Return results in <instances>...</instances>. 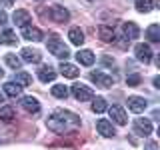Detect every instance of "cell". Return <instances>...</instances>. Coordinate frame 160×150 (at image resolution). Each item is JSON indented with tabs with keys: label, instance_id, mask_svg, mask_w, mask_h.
<instances>
[{
	"label": "cell",
	"instance_id": "obj_1",
	"mask_svg": "<svg viewBox=\"0 0 160 150\" xmlns=\"http://www.w3.org/2000/svg\"><path fill=\"white\" fill-rule=\"evenodd\" d=\"M46 126L54 134H68L80 128V116L68 110H56L46 118Z\"/></svg>",
	"mask_w": 160,
	"mask_h": 150
},
{
	"label": "cell",
	"instance_id": "obj_2",
	"mask_svg": "<svg viewBox=\"0 0 160 150\" xmlns=\"http://www.w3.org/2000/svg\"><path fill=\"white\" fill-rule=\"evenodd\" d=\"M46 46H48V52L50 54H54V56H58V58H62V62L70 56V50L68 46L62 42V40L58 38V34H50L48 36V42H46Z\"/></svg>",
	"mask_w": 160,
	"mask_h": 150
},
{
	"label": "cell",
	"instance_id": "obj_3",
	"mask_svg": "<svg viewBox=\"0 0 160 150\" xmlns=\"http://www.w3.org/2000/svg\"><path fill=\"white\" fill-rule=\"evenodd\" d=\"M72 96L80 100V102H86V100L94 98V90L82 82H76V84H72Z\"/></svg>",
	"mask_w": 160,
	"mask_h": 150
},
{
	"label": "cell",
	"instance_id": "obj_4",
	"mask_svg": "<svg viewBox=\"0 0 160 150\" xmlns=\"http://www.w3.org/2000/svg\"><path fill=\"white\" fill-rule=\"evenodd\" d=\"M48 18L52 20V22H68L70 12L64 6H60V4H54V6H50V10H48Z\"/></svg>",
	"mask_w": 160,
	"mask_h": 150
},
{
	"label": "cell",
	"instance_id": "obj_5",
	"mask_svg": "<svg viewBox=\"0 0 160 150\" xmlns=\"http://www.w3.org/2000/svg\"><path fill=\"white\" fill-rule=\"evenodd\" d=\"M90 80H92L96 86H100V88H112V84H114V78L108 76V74H104V72H100V70L90 74Z\"/></svg>",
	"mask_w": 160,
	"mask_h": 150
},
{
	"label": "cell",
	"instance_id": "obj_6",
	"mask_svg": "<svg viewBox=\"0 0 160 150\" xmlns=\"http://www.w3.org/2000/svg\"><path fill=\"white\" fill-rule=\"evenodd\" d=\"M134 132L138 134V136H150L152 134V122H150L148 118H136L134 120Z\"/></svg>",
	"mask_w": 160,
	"mask_h": 150
},
{
	"label": "cell",
	"instance_id": "obj_7",
	"mask_svg": "<svg viewBox=\"0 0 160 150\" xmlns=\"http://www.w3.org/2000/svg\"><path fill=\"white\" fill-rule=\"evenodd\" d=\"M134 54H136V60H140V62H144V64H148L150 60H152V56H154L152 48H150L148 44H136Z\"/></svg>",
	"mask_w": 160,
	"mask_h": 150
},
{
	"label": "cell",
	"instance_id": "obj_8",
	"mask_svg": "<svg viewBox=\"0 0 160 150\" xmlns=\"http://www.w3.org/2000/svg\"><path fill=\"white\" fill-rule=\"evenodd\" d=\"M108 114H110V118H112L116 124H120V126H124V124L128 122V116H126V112H124V108L118 106V104L110 106L108 108Z\"/></svg>",
	"mask_w": 160,
	"mask_h": 150
},
{
	"label": "cell",
	"instance_id": "obj_9",
	"mask_svg": "<svg viewBox=\"0 0 160 150\" xmlns=\"http://www.w3.org/2000/svg\"><path fill=\"white\" fill-rule=\"evenodd\" d=\"M22 38H26V40H32V42H40V40L44 38V34H42V30L36 28V26H24L22 28Z\"/></svg>",
	"mask_w": 160,
	"mask_h": 150
},
{
	"label": "cell",
	"instance_id": "obj_10",
	"mask_svg": "<svg viewBox=\"0 0 160 150\" xmlns=\"http://www.w3.org/2000/svg\"><path fill=\"white\" fill-rule=\"evenodd\" d=\"M96 130L102 134V136H106V138H112L114 134H116V130H114L112 122H110V120H106V118H100L98 122H96Z\"/></svg>",
	"mask_w": 160,
	"mask_h": 150
},
{
	"label": "cell",
	"instance_id": "obj_11",
	"mask_svg": "<svg viewBox=\"0 0 160 150\" xmlns=\"http://www.w3.org/2000/svg\"><path fill=\"white\" fill-rule=\"evenodd\" d=\"M20 106L26 110V112H30V114H38L40 112V102L34 96H24L22 100H20Z\"/></svg>",
	"mask_w": 160,
	"mask_h": 150
},
{
	"label": "cell",
	"instance_id": "obj_12",
	"mask_svg": "<svg viewBox=\"0 0 160 150\" xmlns=\"http://www.w3.org/2000/svg\"><path fill=\"white\" fill-rule=\"evenodd\" d=\"M146 106H148V102H146L142 96H130V98H128V108L132 110V112H136V114L144 112V110H146Z\"/></svg>",
	"mask_w": 160,
	"mask_h": 150
},
{
	"label": "cell",
	"instance_id": "obj_13",
	"mask_svg": "<svg viewBox=\"0 0 160 150\" xmlns=\"http://www.w3.org/2000/svg\"><path fill=\"white\" fill-rule=\"evenodd\" d=\"M12 20H14V24H16V26L24 28V26H28V22L32 20V16H30L28 10H16V12L12 14Z\"/></svg>",
	"mask_w": 160,
	"mask_h": 150
},
{
	"label": "cell",
	"instance_id": "obj_14",
	"mask_svg": "<svg viewBox=\"0 0 160 150\" xmlns=\"http://www.w3.org/2000/svg\"><path fill=\"white\" fill-rule=\"evenodd\" d=\"M22 58L20 60H24V62H30V64H36L42 60V54L38 52V50H34V48H22Z\"/></svg>",
	"mask_w": 160,
	"mask_h": 150
},
{
	"label": "cell",
	"instance_id": "obj_15",
	"mask_svg": "<svg viewBox=\"0 0 160 150\" xmlns=\"http://www.w3.org/2000/svg\"><path fill=\"white\" fill-rule=\"evenodd\" d=\"M60 74H62V76H66V78H76L78 74H80V70L74 66V64L62 62V64H60Z\"/></svg>",
	"mask_w": 160,
	"mask_h": 150
},
{
	"label": "cell",
	"instance_id": "obj_16",
	"mask_svg": "<svg viewBox=\"0 0 160 150\" xmlns=\"http://www.w3.org/2000/svg\"><path fill=\"white\" fill-rule=\"evenodd\" d=\"M38 78L42 80V82H52V80L56 78V70L52 66H42L38 70Z\"/></svg>",
	"mask_w": 160,
	"mask_h": 150
},
{
	"label": "cell",
	"instance_id": "obj_17",
	"mask_svg": "<svg viewBox=\"0 0 160 150\" xmlns=\"http://www.w3.org/2000/svg\"><path fill=\"white\" fill-rule=\"evenodd\" d=\"M76 58H78L80 64H84V66H92V64H94V54H92V50H78Z\"/></svg>",
	"mask_w": 160,
	"mask_h": 150
},
{
	"label": "cell",
	"instance_id": "obj_18",
	"mask_svg": "<svg viewBox=\"0 0 160 150\" xmlns=\"http://www.w3.org/2000/svg\"><path fill=\"white\" fill-rule=\"evenodd\" d=\"M68 38H70V42H72L74 46H80V44L84 42V32H82L80 28L74 26V28L68 30Z\"/></svg>",
	"mask_w": 160,
	"mask_h": 150
},
{
	"label": "cell",
	"instance_id": "obj_19",
	"mask_svg": "<svg viewBox=\"0 0 160 150\" xmlns=\"http://www.w3.org/2000/svg\"><path fill=\"white\" fill-rule=\"evenodd\" d=\"M4 92H6V96H10V98H16V96L22 94V86L16 84V82H6L4 84Z\"/></svg>",
	"mask_w": 160,
	"mask_h": 150
},
{
	"label": "cell",
	"instance_id": "obj_20",
	"mask_svg": "<svg viewBox=\"0 0 160 150\" xmlns=\"http://www.w3.org/2000/svg\"><path fill=\"white\" fill-rule=\"evenodd\" d=\"M16 42H18V38L14 30H2L0 32V44H16Z\"/></svg>",
	"mask_w": 160,
	"mask_h": 150
},
{
	"label": "cell",
	"instance_id": "obj_21",
	"mask_svg": "<svg viewBox=\"0 0 160 150\" xmlns=\"http://www.w3.org/2000/svg\"><path fill=\"white\" fill-rule=\"evenodd\" d=\"M138 34H140V30H138V26L134 22H126V24H124V36H126V40L138 38Z\"/></svg>",
	"mask_w": 160,
	"mask_h": 150
},
{
	"label": "cell",
	"instance_id": "obj_22",
	"mask_svg": "<svg viewBox=\"0 0 160 150\" xmlns=\"http://www.w3.org/2000/svg\"><path fill=\"white\" fill-rule=\"evenodd\" d=\"M98 36H100L102 42H112V40H114V30H112V26H100L98 28Z\"/></svg>",
	"mask_w": 160,
	"mask_h": 150
},
{
	"label": "cell",
	"instance_id": "obj_23",
	"mask_svg": "<svg viewBox=\"0 0 160 150\" xmlns=\"http://www.w3.org/2000/svg\"><path fill=\"white\" fill-rule=\"evenodd\" d=\"M16 118V112H14L12 106H0V120L4 122H10V120Z\"/></svg>",
	"mask_w": 160,
	"mask_h": 150
},
{
	"label": "cell",
	"instance_id": "obj_24",
	"mask_svg": "<svg viewBox=\"0 0 160 150\" xmlns=\"http://www.w3.org/2000/svg\"><path fill=\"white\" fill-rule=\"evenodd\" d=\"M146 38L150 40V42H158V40H160V26H158V24H150V26H148Z\"/></svg>",
	"mask_w": 160,
	"mask_h": 150
},
{
	"label": "cell",
	"instance_id": "obj_25",
	"mask_svg": "<svg viewBox=\"0 0 160 150\" xmlns=\"http://www.w3.org/2000/svg\"><path fill=\"white\" fill-rule=\"evenodd\" d=\"M52 96L56 98H68V86H64V84H54L52 86Z\"/></svg>",
	"mask_w": 160,
	"mask_h": 150
},
{
	"label": "cell",
	"instance_id": "obj_26",
	"mask_svg": "<svg viewBox=\"0 0 160 150\" xmlns=\"http://www.w3.org/2000/svg\"><path fill=\"white\" fill-rule=\"evenodd\" d=\"M104 110H108V104H106V100L104 98H94V102H92V112H96V114H102Z\"/></svg>",
	"mask_w": 160,
	"mask_h": 150
},
{
	"label": "cell",
	"instance_id": "obj_27",
	"mask_svg": "<svg viewBox=\"0 0 160 150\" xmlns=\"http://www.w3.org/2000/svg\"><path fill=\"white\" fill-rule=\"evenodd\" d=\"M14 82L16 84H20V86H30V84H32V76H30V74H26V72H18L16 74V78H14Z\"/></svg>",
	"mask_w": 160,
	"mask_h": 150
},
{
	"label": "cell",
	"instance_id": "obj_28",
	"mask_svg": "<svg viewBox=\"0 0 160 150\" xmlns=\"http://www.w3.org/2000/svg\"><path fill=\"white\" fill-rule=\"evenodd\" d=\"M152 8H154V2H152V0H136V10H138V12L146 14Z\"/></svg>",
	"mask_w": 160,
	"mask_h": 150
},
{
	"label": "cell",
	"instance_id": "obj_29",
	"mask_svg": "<svg viewBox=\"0 0 160 150\" xmlns=\"http://www.w3.org/2000/svg\"><path fill=\"white\" fill-rule=\"evenodd\" d=\"M4 60H6V64H8L12 70H18L20 66H22V60H20L16 54H6V58H4Z\"/></svg>",
	"mask_w": 160,
	"mask_h": 150
},
{
	"label": "cell",
	"instance_id": "obj_30",
	"mask_svg": "<svg viewBox=\"0 0 160 150\" xmlns=\"http://www.w3.org/2000/svg\"><path fill=\"white\" fill-rule=\"evenodd\" d=\"M140 82H142V76H140V74H130V76L126 78V84H128V86H138Z\"/></svg>",
	"mask_w": 160,
	"mask_h": 150
},
{
	"label": "cell",
	"instance_id": "obj_31",
	"mask_svg": "<svg viewBox=\"0 0 160 150\" xmlns=\"http://www.w3.org/2000/svg\"><path fill=\"white\" fill-rule=\"evenodd\" d=\"M6 22H8V16H6V12H4V10L0 8V26H4Z\"/></svg>",
	"mask_w": 160,
	"mask_h": 150
},
{
	"label": "cell",
	"instance_id": "obj_32",
	"mask_svg": "<svg viewBox=\"0 0 160 150\" xmlns=\"http://www.w3.org/2000/svg\"><path fill=\"white\" fill-rule=\"evenodd\" d=\"M154 88H160V78L154 76Z\"/></svg>",
	"mask_w": 160,
	"mask_h": 150
},
{
	"label": "cell",
	"instance_id": "obj_33",
	"mask_svg": "<svg viewBox=\"0 0 160 150\" xmlns=\"http://www.w3.org/2000/svg\"><path fill=\"white\" fill-rule=\"evenodd\" d=\"M4 2V6H10V4H12V0H2Z\"/></svg>",
	"mask_w": 160,
	"mask_h": 150
},
{
	"label": "cell",
	"instance_id": "obj_34",
	"mask_svg": "<svg viewBox=\"0 0 160 150\" xmlns=\"http://www.w3.org/2000/svg\"><path fill=\"white\" fill-rule=\"evenodd\" d=\"M84 2H86V4H94V2H96V0H84Z\"/></svg>",
	"mask_w": 160,
	"mask_h": 150
},
{
	"label": "cell",
	"instance_id": "obj_35",
	"mask_svg": "<svg viewBox=\"0 0 160 150\" xmlns=\"http://www.w3.org/2000/svg\"><path fill=\"white\" fill-rule=\"evenodd\" d=\"M2 76H4V70H2V68H0V78H2Z\"/></svg>",
	"mask_w": 160,
	"mask_h": 150
},
{
	"label": "cell",
	"instance_id": "obj_36",
	"mask_svg": "<svg viewBox=\"0 0 160 150\" xmlns=\"http://www.w3.org/2000/svg\"><path fill=\"white\" fill-rule=\"evenodd\" d=\"M0 102H4V96H2V94H0Z\"/></svg>",
	"mask_w": 160,
	"mask_h": 150
},
{
	"label": "cell",
	"instance_id": "obj_37",
	"mask_svg": "<svg viewBox=\"0 0 160 150\" xmlns=\"http://www.w3.org/2000/svg\"><path fill=\"white\" fill-rule=\"evenodd\" d=\"M36 2H44V0H36Z\"/></svg>",
	"mask_w": 160,
	"mask_h": 150
}]
</instances>
